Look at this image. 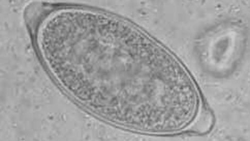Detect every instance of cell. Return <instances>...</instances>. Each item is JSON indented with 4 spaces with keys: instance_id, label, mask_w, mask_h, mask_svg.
<instances>
[{
    "instance_id": "cell-1",
    "label": "cell",
    "mask_w": 250,
    "mask_h": 141,
    "mask_svg": "<svg viewBox=\"0 0 250 141\" xmlns=\"http://www.w3.org/2000/svg\"><path fill=\"white\" fill-rule=\"evenodd\" d=\"M60 54L67 91L117 125L152 133L174 107L180 64L124 20L98 12L84 15L67 31Z\"/></svg>"
}]
</instances>
